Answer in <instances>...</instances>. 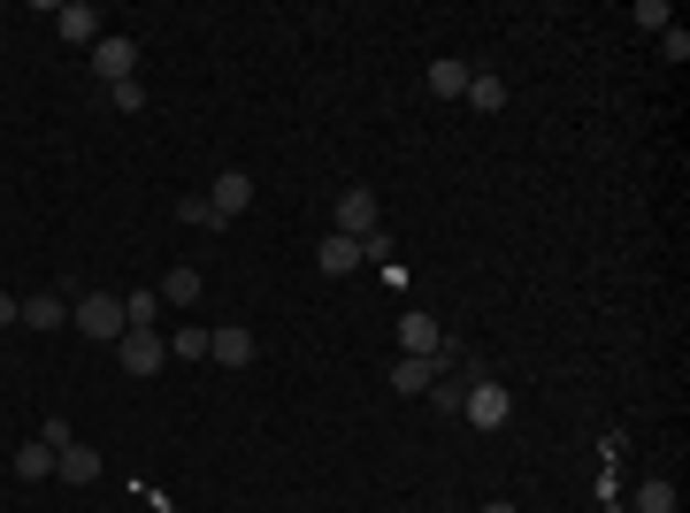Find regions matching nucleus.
<instances>
[{
    "label": "nucleus",
    "instance_id": "f257e3e1",
    "mask_svg": "<svg viewBox=\"0 0 690 513\" xmlns=\"http://www.w3.org/2000/svg\"><path fill=\"white\" fill-rule=\"evenodd\" d=\"M331 230H338V238H353V245H360L368 230H384V207H376V192H368V184H345L338 199H331Z\"/></svg>",
    "mask_w": 690,
    "mask_h": 513
},
{
    "label": "nucleus",
    "instance_id": "7ed1b4c3",
    "mask_svg": "<svg viewBox=\"0 0 690 513\" xmlns=\"http://www.w3.org/2000/svg\"><path fill=\"white\" fill-rule=\"evenodd\" d=\"M69 330H85V338L116 345V338H123V299H116V292H85V299L69 307Z\"/></svg>",
    "mask_w": 690,
    "mask_h": 513
},
{
    "label": "nucleus",
    "instance_id": "f3484780",
    "mask_svg": "<svg viewBox=\"0 0 690 513\" xmlns=\"http://www.w3.org/2000/svg\"><path fill=\"white\" fill-rule=\"evenodd\" d=\"M154 292H162V307H192V299H200V269H170Z\"/></svg>",
    "mask_w": 690,
    "mask_h": 513
},
{
    "label": "nucleus",
    "instance_id": "f8f14e48",
    "mask_svg": "<svg viewBox=\"0 0 690 513\" xmlns=\"http://www.w3.org/2000/svg\"><path fill=\"white\" fill-rule=\"evenodd\" d=\"M315 269H323V276H353V269H360V245H353V238H338V230H331V238L315 245Z\"/></svg>",
    "mask_w": 690,
    "mask_h": 513
},
{
    "label": "nucleus",
    "instance_id": "bb28decb",
    "mask_svg": "<svg viewBox=\"0 0 690 513\" xmlns=\"http://www.w3.org/2000/svg\"><path fill=\"white\" fill-rule=\"evenodd\" d=\"M15 323H23V299H8V292H0V330H15Z\"/></svg>",
    "mask_w": 690,
    "mask_h": 513
},
{
    "label": "nucleus",
    "instance_id": "9b49d317",
    "mask_svg": "<svg viewBox=\"0 0 690 513\" xmlns=\"http://www.w3.org/2000/svg\"><path fill=\"white\" fill-rule=\"evenodd\" d=\"M468 77H476L468 62H453V54H438V62H430V100H461V92H468Z\"/></svg>",
    "mask_w": 690,
    "mask_h": 513
},
{
    "label": "nucleus",
    "instance_id": "f03ea898",
    "mask_svg": "<svg viewBox=\"0 0 690 513\" xmlns=\"http://www.w3.org/2000/svg\"><path fill=\"white\" fill-rule=\"evenodd\" d=\"M461 422H476V429H507V422H515V391L492 383V375H476V383L461 391Z\"/></svg>",
    "mask_w": 690,
    "mask_h": 513
},
{
    "label": "nucleus",
    "instance_id": "39448f33",
    "mask_svg": "<svg viewBox=\"0 0 690 513\" xmlns=\"http://www.w3.org/2000/svg\"><path fill=\"white\" fill-rule=\"evenodd\" d=\"M93 69H100L108 85L139 77V39H123V31H100V46H93Z\"/></svg>",
    "mask_w": 690,
    "mask_h": 513
},
{
    "label": "nucleus",
    "instance_id": "ddd939ff",
    "mask_svg": "<svg viewBox=\"0 0 690 513\" xmlns=\"http://www.w3.org/2000/svg\"><path fill=\"white\" fill-rule=\"evenodd\" d=\"M399 345H407L414 360H438V323H430V315H399Z\"/></svg>",
    "mask_w": 690,
    "mask_h": 513
},
{
    "label": "nucleus",
    "instance_id": "b1692460",
    "mask_svg": "<svg viewBox=\"0 0 690 513\" xmlns=\"http://www.w3.org/2000/svg\"><path fill=\"white\" fill-rule=\"evenodd\" d=\"M461 391H468V383H430V406H438V414H461Z\"/></svg>",
    "mask_w": 690,
    "mask_h": 513
},
{
    "label": "nucleus",
    "instance_id": "cd10ccee",
    "mask_svg": "<svg viewBox=\"0 0 690 513\" xmlns=\"http://www.w3.org/2000/svg\"><path fill=\"white\" fill-rule=\"evenodd\" d=\"M484 513H515V506H507V499H492V506H484Z\"/></svg>",
    "mask_w": 690,
    "mask_h": 513
},
{
    "label": "nucleus",
    "instance_id": "20e7f679",
    "mask_svg": "<svg viewBox=\"0 0 690 513\" xmlns=\"http://www.w3.org/2000/svg\"><path fill=\"white\" fill-rule=\"evenodd\" d=\"M116 352H123V375H162V360H170V345H162V330H123L116 338Z\"/></svg>",
    "mask_w": 690,
    "mask_h": 513
},
{
    "label": "nucleus",
    "instance_id": "6e6552de",
    "mask_svg": "<svg viewBox=\"0 0 690 513\" xmlns=\"http://www.w3.org/2000/svg\"><path fill=\"white\" fill-rule=\"evenodd\" d=\"M54 23H62V39H69V46H100V8H93V0H62V8H54Z\"/></svg>",
    "mask_w": 690,
    "mask_h": 513
},
{
    "label": "nucleus",
    "instance_id": "2eb2a0df",
    "mask_svg": "<svg viewBox=\"0 0 690 513\" xmlns=\"http://www.w3.org/2000/svg\"><path fill=\"white\" fill-rule=\"evenodd\" d=\"M62 323H69V307H62L54 292H31V299H23V330H62Z\"/></svg>",
    "mask_w": 690,
    "mask_h": 513
},
{
    "label": "nucleus",
    "instance_id": "a878e982",
    "mask_svg": "<svg viewBox=\"0 0 690 513\" xmlns=\"http://www.w3.org/2000/svg\"><path fill=\"white\" fill-rule=\"evenodd\" d=\"M637 23L645 31H668V0H637Z\"/></svg>",
    "mask_w": 690,
    "mask_h": 513
},
{
    "label": "nucleus",
    "instance_id": "4468645a",
    "mask_svg": "<svg viewBox=\"0 0 690 513\" xmlns=\"http://www.w3.org/2000/svg\"><path fill=\"white\" fill-rule=\"evenodd\" d=\"M461 100H468V108H476V116H499V108H507V85H499V77H492V69H476V77H468V92H461Z\"/></svg>",
    "mask_w": 690,
    "mask_h": 513
},
{
    "label": "nucleus",
    "instance_id": "423d86ee",
    "mask_svg": "<svg viewBox=\"0 0 690 513\" xmlns=\"http://www.w3.org/2000/svg\"><path fill=\"white\" fill-rule=\"evenodd\" d=\"M207 207H215L223 222H238V215L254 207V176H246V170H223L215 184H207Z\"/></svg>",
    "mask_w": 690,
    "mask_h": 513
},
{
    "label": "nucleus",
    "instance_id": "aec40b11",
    "mask_svg": "<svg viewBox=\"0 0 690 513\" xmlns=\"http://www.w3.org/2000/svg\"><path fill=\"white\" fill-rule=\"evenodd\" d=\"M368 261H376V269H399V245H391V230H368V238H360V269H368Z\"/></svg>",
    "mask_w": 690,
    "mask_h": 513
},
{
    "label": "nucleus",
    "instance_id": "393cba45",
    "mask_svg": "<svg viewBox=\"0 0 690 513\" xmlns=\"http://www.w3.org/2000/svg\"><path fill=\"white\" fill-rule=\"evenodd\" d=\"M660 54H668V62H690V31L668 23V31H660Z\"/></svg>",
    "mask_w": 690,
    "mask_h": 513
},
{
    "label": "nucleus",
    "instance_id": "1a4fd4ad",
    "mask_svg": "<svg viewBox=\"0 0 690 513\" xmlns=\"http://www.w3.org/2000/svg\"><path fill=\"white\" fill-rule=\"evenodd\" d=\"M430 383H438V360H414V352H399V360H391V391L430 399Z\"/></svg>",
    "mask_w": 690,
    "mask_h": 513
},
{
    "label": "nucleus",
    "instance_id": "a211bd4d",
    "mask_svg": "<svg viewBox=\"0 0 690 513\" xmlns=\"http://www.w3.org/2000/svg\"><path fill=\"white\" fill-rule=\"evenodd\" d=\"M629 506H637V513H676V483H668V476H645Z\"/></svg>",
    "mask_w": 690,
    "mask_h": 513
},
{
    "label": "nucleus",
    "instance_id": "6ab92c4d",
    "mask_svg": "<svg viewBox=\"0 0 690 513\" xmlns=\"http://www.w3.org/2000/svg\"><path fill=\"white\" fill-rule=\"evenodd\" d=\"M162 323V292H131L123 299V330H154Z\"/></svg>",
    "mask_w": 690,
    "mask_h": 513
},
{
    "label": "nucleus",
    "instance_id": "9d476101",
    "mask_svg": "<svg viewBox=\"0 0 690 513\" xmlns=\"http://www.w3.org/2000/svg\"><path fill=\"white\" fill-rule=\"evenodd\" d=\"M54 468H62V483H77V491H85V483H100V452H93V445H77V437L54 452Z\"/></svg>",
    "mask_w": 690,
    "mask_h": 513
},
{
    "label": "nucleus",
    "instance_id": "4be33fe9",
    "mask_svg": "<svg viewBox=\"0 0 690 513\" xmlns=\"http://www.w3.org/2000/svg\"><path fill=\"white\" fill-rule=\"evenodd\" d=\"M162 345H170L176 360H207V330H170Z\"/></svg>",
    "mask_w": 690,
    "mask_h": 513
},
{
    "label": "nucleus",
    "instance_id": "5701e85b",
    "mask_svg": "<svg viewBox=\"0 0 690 513\" xmlns=\"http://www.w3.org/2000/svg\"><path fill=\"white\" fill-rule=\"evenodd\" d=\"M108 100H116L123 116H139V108H147V85H139V77H123V85H108Z\"/></svg>",
    "mask_w": 690,
    "mask_h": 513
},
{
    "label": "nucleus",
    "instance_id": "0eeeda50",
    "mask_svg": "<svg viewBox=\"0 0 690 513\" xmlns=\"http://www.w3.org/2000/svg\"><path fill=\"white\" fill-rule=\"evenodd\" d=\"M254 352H261V345H254V330H246V323H223V330H207V360H215V368H246Z\"/></svg>",
    "mask_w": 690,
    "mask_h": 513
},
{
    "label": "nucleus",
    "instance_id": "dca6fc26",
    "mask_svg": "<svg viewBox=\"0 0 690 513\" xmlns=\"http://www.w3.org/2000/svg\"><path fill=\"white\" fill-rule=\"evenodd\" d=\"M15 476H23V483H46V476H54V445H46V437L15 445Z\"/></svg>",
    "mask_w": 690,
    "mask_h": 513
},
{
    "label": "nucleus",
    "instance_id": "412c9836",
    "mask_svg": "<svg viewBox=\"0 0 690 513\" xmlns=\"http://www.w3.org/2000/svg\"><path fill=\"white\" fill-rule=\"evenodd\" d=\"M176 222H192V230H223V215L207 207V192H200V199H176Z\"/></svg>",
    "mask_w": 690,
    "mask_h": 513
}]
</instances>
